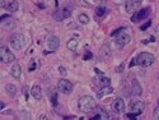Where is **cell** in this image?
I'll use <instances>...</instances> for the list:
<instances>
[{
    "label": "cell",
    "instance_id": "1",
    "mask_svg": "<svg viewBox=\"0 0 159 120\" xmlns=\"http://www.w3.org/2000/svg\"><path fill=\"white\" fill-rule=\"evenodd\" d=\"M155 61V56L149 54V52H140V54L132 59V61L130 63V66H134V65H140V66H150Z\"/></svg>",
    "mask_w": 159,
    "mask_h": 120
},
{
    "label": "cell",
    "instance_id": "2",
    "mask_svg": "<svg viewBox=\"0 0 159 120\" xmlns=\"http://www.w3.org/2000/svg\"><path fill=\"white\" fill-rule=\"evenodd\" d=\"M79 110L83 111V113H92L94 109H96V101L92 96H83L80 100H79Z\"/></svg>",
    "mask_w": 159,
    "mask_h": 120
},
{
    "label": "cell",
    "instance_id": "3",
    "mask_svg": "<svg viewBox=\"0 0 159 120\" xmlns=\"http://www.w3.org/2000/svg\"><path fill=\"white\" fill-rule=\"evenodd\" d=\"M10 45L13 49H16V50H20L24 47L25 45V37L24 35L22 33H14V35H11L10 36Z\"/></svg>",
    "mask_w": 159,
    "mask_h": 120
},
{
    "label": "cell",
    "instance_id": "4",
    "mask_svg": "<svg viewBox=\"0 0 159 120\" xmlns=\"http://www.w3.org/2000/svg\"><path fill=\"white\" fill-rule=\"evenodd\" d=\"M0 60H2L4 64H9V63L16 60V56L7 46H2L0 47Z\"/></svg>",
    "mask_w": 159,
    "mask_h": 120
},
{
    "label": "cell",
    "instance_id": "5",
    "mask_svg": "<svg viewBox=\"0 0 159 120\" xmlns=\"http://www.w3.org/2000/svg\"><path fill=\"white\" fill-rule=\"evenodd\" d=\"M144 109H145V103H144L143 101H132V102L129 105V111H130V114L135 115V116L140 115V114L144 111Z\"/></svg>",
    "mask_w": 159,
    "mask_h": 120
},
{
    "label": "cell",
    "instance_id": "6",
    "mask_svg": "<svg viewBox=\"0 0 159 120\" xmlns=\"http://www.w3.org/2000/svg\"><path fill=\"white\" fill-rule=\"evenodd\" d=\"M150 14V7H147V8H144V9H140V10H136L134 13V16H132L131 21L136 23V22H140V21H144L145 18H148Z\"/></svg>",
    "mask_w": 159,
    "mask_h": 120
},
{
    "label": "cell",
    "instance_id": "7",
    "mask_svg": "<svg viewBox=\"0 0 159 120\" xmlns=\"http://www.w3.org/2000/svg\"><path fill=\"white\" fill-rule=\"evenodd\" d=\"M57 89L64 93V95H69V93H71L73 91V84L71 82H69L68 79H60V81L57 82Z\"/></svg>",
    "mask_w": 159,
    "mask_h": 120
},
{
    "label": "cell",
    "instance_id": "8",
    "mask_svg": "<svg viewBox=\"0 0 159 120\" xmlns=\"http://www.w3.org/2000/svg\"><path fill=\"white\" fill-rule=\"evenodd\" d=\"M70 16H71V9L70 8H64L61 10L55 12V14H54V17H55L56 21H64L66 18H69Z\"/></svg>",
    "mask_w": 159,
    "mask_h": 120
},
{
    "label": "cell",
    "instance_id": "9",
    "mask_svg": "<svg viewBox=\"0 0 159 120\" xmlns=\"http://www.w3.org/2000/svg\"><path fill=\"white\" fill-rule=\"evenodd\" d=\"M59 46H60V40H59V37H56V36H50V37L47 38V47H48L51 51H56V50L59 49Z\"/></svg>",
    "mask_w": 159,
    "mask_h": 120
},
{
    "label": "cell",
    "instance_id": "10",
    "mask_svg": "<svg viewBox=\"0 0 159 120\" xmlns=\"http://www.w3.org/2000/svg\"><path fill=\"white\" fill-rule=\"evenodd\" d=\"M112 109L116 114H122L125 111V102L122 98H116L112 103Z\"/></svg>",
    "mask_w": 159,
    "mask_h": 120
},
{
    "label": "cell",
    "instance_id": "11",
    "mask_svg": "<svg viewBox=\"0 0 159 120\" xmlns=\"http://www.w3.org/2000/svg\"><path fill=\"white\" fill-rule=\"evenodd\" d=\"M130 41H131V37H130L127 33H121L120 36L116 38V44L120 46V47H122V46L130 44Z\"/></svg>",
    "mask_w": 159,
    "mask_h": 120
},
{
    "label": "cell",
    "instance_id": "12",
    "mask_svg": "<svg viewBox=\"0 0 159 120\" xmlns=\"http://www.w3.org/2000/svg\"><path fill=\"white\" fill-rule=\"evenodd\" d=\"M139 5L140 4L136 2V0H126L125 9H126L127 13H134V12H136V9H138Z\"/></svg>",
    "mask_w": 159,
    "mask_h": 120
},
{
    "label": "cell",
    "instance_id": "13",
    "mask_svg": "<svg viewBox=\"0 0 159 120\" xmlns=\"http://www.w3.org/2000/svg\"><path fill=\"white\" fill-rule=\"evenodd\" d=\"M131 89H132V93H134L135 96H140L141 93H143V88L140 86V83L136 81V79H134L131 83Z\"/></svg>",
    "mask_w": 159,
    "mask_h": 120
},
{
    "label": "cell",
    "instance_id": "14",
    "mask_svg": "<svg viewBox=\"0 0 159 120\" xmlns=\"http://www.w3.org/2000/svg\"><path fill=\"white\" fill-rule=\"evenodd\" d=\"M31 95L36 100H41V97H42V89H41V87H39V86H33L31 88Z\"/></svg>",
    "mask_w": 159,
    "mask_h": 120
},
{
    "label": "cell",
    "instance_id": "15",
    "mask_svg": "<svg viewBox=\"0 0 159 120\" xmlns=\"http://www.w3.org/2000/svg\"><path fill=\"white\" fill-rule=\"evenodd\" d=\"M10 74L14 77V78H20V74H22L20 65H19V64H14V65H13L11 69H10Z\"/></svg>",
    "mask_w": 159,
    "mask_h": 120
},
{
    "label": "cell",
    "instance_id": "16",
    "mask_svg": "<svg viewBox=\"0 0 159 120\" xmlns=\"http://www.w3.org/2000/svg\"><path fill=\"white\" fill-rule=\"evenodd\" d=\"M66 46H68V49L71 50V51H76L78 46H79V41L76 38H70L68 41V44H66Z\"/></svg>",
    "mask_w": 159,
    "mask_h": 120
},
{
    "label": "cell",
    "instance_id": "17",
    "mask_svg": "<svg viewBox=\"0 0 159 120\" xmlns=\"http://www.w3.org/2000/svg\"><path fill=\"white\" fill-rule=\"evenodd\" d=\"M8 12H17L18 8H19V3L17 2V0H11V2L5 7Z\"/></svg>",
    "mask_w": 159,
    "mask_h": 120
},
{
    "label": "cell",
    "instance_id": "18",
    "mask_svg": "<svg viewBox=\"0 0 159 120\" xmlns=\"http://www.w3.org/2000/svg\"><path fill=\"white\" fill-rule=\"evenodd\" d=\"M5 91L8 92V95L9 96H16V93H17V87L14 84H7L5 86Z\"/></svg>",
    "mask_w": 159,
    "mask_h": 120
},
{
    "label": "cell",
    "instance_id": "19",
    "mask_svg": "<svg viewBox=\"0 0 159 120\" xmlns=\"http://www.w3.org/2000/svg\"><path fill=\"white\" fill-rule=\"evenodd\" d=\"M111 92H113V88H112L111 86L102 87V89H101V91H99V93H98V97H102L103 95H107V93H111Z\"/></svg>",
    "mask_w": 159,
    "mask_h": 120
},
{
    "label": "cell",
    "instance_id": "20",
    "mask_svg": "<svg viewBox=\"0 0 159 120\" xmlns=\"http://www.w3.org/2000/svg\"><path fill=\"white\" fill-rule=\"evenodd\" d=\"M110 78H107V77H99V84L102 86V87H106V86H110Z\"/></svg>",
    "mask_w": 159,
    "mask_h": 120
},
{
    "label": "cell",
    "instance_id": "21",
    "mask_svg": "<svg viewBox=\"0 0 159 120\" xmlns=\"http://www.w3.org/2000/svg\"><path fill=\"white\" fill-rule=\"evenodd\" d=\"M78 19H79V22H80L82 24H88V23H89V21H90V19H89V17H88L87 14H84V13H82V14L79 16V18H78Z\"/></svg>",
    "mask_w": 159,
    "mask_h": 120
},
{
    "label": "cell",
    "instance_id": "22",
    "mask_svg": "<svg viewBox=\"0 0 159 120\" xmlns=\"http://www.w3.org/2000/svg\"><path fill=\"white\" fill-rule=\"evenodd\" d=\"M3 26H4L7 30H13V28L16 27V23H14V21H13V19H9L8 23L7 22H3Z\"/></svg>",
    "mask_w": 159,
    "mask_h": 120
},
{
    "label": "cell",
    "instance_id": "23",
    "mask_svg": "<svg viewBox=\"0 0 159 120\" xmlns=\"http://www.w3.org/2000/svg\"><path fill=\"white\" fill-rule=\"evenodd\" d=\"M50 98H51V102L54 106H57V93L54 91V92H51V95H50Z\"/></svg>",
    "mask_w": 159,
    "mask_h": 120
},
{
    "label": "cell",
    "instance_id": "24",
    "mask_svg": "<svg viewBox=\"0 0 159 120\" xmlns=\"http://www.w3.org/2000/svg\"><path fill=\"white\" fill-rule=\"evenodd\" d=\"M96 13H97V16H104L106 14V8H103V7H98L97 8V10H96Z\"/></svg>",
    "mask_w": 159,
    "mask_h": 120
},
{
    "label": "cell",
    "instance_id": "25",
    "mask_svg": "<svg viewBox=\"0 0 159 120\" xmlns=\"http://www.w3.org/2000/svg\"><path fill=\"white\" fill-rule=\"evenodd\" d=\"M59 73H60L61 75H64V77L68 74V72H66V69L64 68V66H60V68H59Z\"/></svg>",
    "mask_w": 159,
    "mask_h": 120
},
{
    "label": "cell",
    "instance_id": "26",
    "mask_svg": "<svg viewBox=\"0 0 159 120\" xmlns=\"http://www.w3.org/2000/svg\"><path fill=\"white\" fill-rule=\"evenodd\" d=\"M122 31H125V28H118V30H116L115 32H112V33H111V36H117V35H120Z\"/></svg>",
    "mask_w": 159,
    "mask_h": 120
},
{
    "label": "cell",
    "instance_id": "27",
    "mask_svg": "<svg viewBox=\"0 0 159 120\" xmlns=\"http://www.w3.org/2000/svg\"><path fill=\"white\" fill-rule=\"evenodd\" d=\"M34 69H36V61H34V60H32V63H31V65H30L28 70H30V72H33Z\"/></svg>",
    "mask_w": 159,
    "mask_h": 120
},
{
    "label": "cell",
    "instance_id": "28",
    "mask_svg": "<svg viewBox=\"0 0 159 120\" xmlns=\"http://www.w3.org/2000/svg\"><path fill=\"white\" fill-rule=\"evenodd\" d=\"M154 119H157V120H159V106L154 110Z\"/></svg>",
    "mask_w": 159,
    "mask_h": 120
},
{
    "label": "cell",
    "instance_id": "29",
    "mask_svg": "<svg viewBox=\"0 0 159 120\" xmlns=\"http://www.w3.org/2000/svg\"><path fill=\"white\" fill-rule=\"evenodd\" d=\"M149 26H150V22H148L147 24H144V26H141V31H144V30H147V28L149 27Z\"/></svg>",
    "mask_w": 159,
    "mask_h": 120
},
{
    "label": "cell",
    "instance_id": "30",
    "mask_svg": "<svg viewBox=\"0 0 159 120\" xmlns=\"http://www.w3.org/2000/svg\"><path fill=\"white\" fill-rule=\"evenodd\" d=\"M9 18V16L8 14H4V16H2V18H0V22H4L5 19H8Z\"/></svg>",
    "mask_w": 159,
    "mask_h": 120
},
{
    "label": "cell",
    "instance_id": "31",
    "mask_svg": "<svg viewBox=\"0 0 159 120\" xmlns=\"http://www.w3.org/2000/svg\"><path fill=\"white\" fill-rule=\"evenodd\" d=\"M90 58H92V54H90V52L88 51L87 54H85V56H84V60H88V59H90Z\"/></svg>",
    "mask_w": 159,
    "mask_h": 120
},
{
    "label": "cell",
    "instance_id": "32",
    "mask_svg": "<svg viewBox=\"0 0 159 120\" xmlns=\"http://www.w3.org/2000/svg\"><path fill=\"white\" fill-rule=\"evenodd\" d=\"M0 7H2V8L5 7V0H0Z\"/></svg>",
    "mask_w": 159,
    "mask_h": 120
},
{
    "label": "cell",
    "instance_id": "33",
    "mask_svg": "<svg viewBox=\"0 0 159 120\" xmlns=\"http://www.w3.org/2000/svg\"><path fill=\"white\" fill-rule=\"evenodd\" d=\"M45 119H47L46 115H41V116H39V120H45Z\"/></svg>",
    "mask_w": 159,
    "mask_h": 120
},
{
    "label": "cell",
    "instance_id": "34",
    "mask_svg": "<svg viewBox=\"0 0 159 120\" xmlns=\"http://www.w3.org/2000/svg\"><path fill=\"white\" fill-rule=\"evenodd\" d=\"M136 2H138L139 4H141V2H143V0H136Z\"/></svg>",
    "mask_w": 159,
    "mask_h": 120
},
{
    "label": "cell",
    "instance_id": "35",
    "mask_svg": "<svg viewBox=\"0 0 159 120\" xmlns=\"http://www.w3.org/2000/svg\"><path fill=\"white\" fill-rule=\"evenodd\" d=\"M158 106H159V100H158Z\"/></svg>",
    "mask_w": 159,
    "mask_h": 120
}]
</instances>
